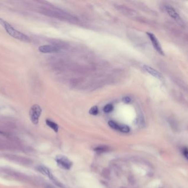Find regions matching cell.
Instances as JSON below:
<instances>
[{
	"label": "cell",
	"instance_id": "8fae6325",
	"mask_svg": "<svg viewBox=\"0 0 188 188\" xmlns=\"http://www.w3.org/2000/svg\"><path fill=\"white\" fill-rule=\"evenodd\" d=\"M46 123L48 126L51 128V129L55 131L56 133H57L59 131V126L56 123H55L54 122L50 120H48V119L46 120Z\"/></svg>",
	"mask_w": 188,
	"mask_h": 188
},
{
	"label": "cell",
	"instance_id": "e0dca14e",
	"mask_svg": "<svg viewBox=\"0 0 188 188\" xmlns=\"http://www.w3.org/2000/svg\"><path fill=\"white\" fill-rule=\"evenodd\" d=\"M0 133H2V132H1V131H0Z\"/></svg>",
	"mask_w": 188,
	"mask_h": 188
},
{
	"label": "cell",
	"instance_id": "30bf717a",
	"mask_svg": "<svg viewBox=\"0 0 188 188\" xmlns=\"http://www.w3.org/2000/svg\"><path fill=\"white\" fill-rule=\"evenodd\" d=\"M143 67H144V69L146 72H148L149 74L152 75L153 77L158 79H161L162 78V76L161 73L159 72L153 68V67L148 66V65H144Z\"/></svg>",
	"mask_w": 188,
	"mask_h": 188
},
{
	"label": "cell",
	"instance_id": "7a4b0ae2",
	"mask_svg": "<svg viewBox=\"0 0 188 188\" xmlns=\"http://www.w3.org/2000/svg\"><path fill=\"white\" fill-rule=\"evenodd\" d=\"M42 113V109L40 106L37 104H35L31 106L29 111V117L33 124L37 125L39 122L41 115Z\"/></svg>",
	"mask_w": 188,
	"mask_h": 188
},
{
	"label": "cell",
	"instance_id": "2e32d148",
	"mask_svg": "<svg viewBox=\"0 0 188 188\" xmlns=\"http://www.w3.org/2000/svg\"><path fill=\"white\" fill-rule=\"evenodd\" d=\"M182 152L185 157L188 160V149H184Z\"/></svg>",
	"mask_w": 188,
	"mask_h": 188
},
{
	"label": "cell",
	"instance_id": "9a60e30c",
	"mask_svg": "<svg viewBox=\"0 0 188 188\" xmlns=\"http://www.w3.org/2000/svg\"><path fill=\"white\" fill-rule=\"evenodd\" d=\"M122 101H123V102H124V103L128 104V103H130L132 99H131V98L129 97H123V98Z\"/></svg>",
	"mask_w": 188,
	"mask_h": 188
},
{
	"label": "cell",
	"instance_id": "6da1fadb",
	"mask_svg": "<svg viewBox=\"0 0 188 188\" xmlns=\"http://www.w3.org/2000/svg\"><path fill=\"white\" fill-rule=\"evenodd\" d=\"M0 24L4 28L5 31L9 35L16 39L23 42H28L30 40V38L27 35L17 31L8 22L6 21L5 20L1 18H0Z\"/></svg>",
	"mask_w": 188,
	"mask_h": 188
},
{
	"label": "cell",
	"instance_id": "52a82bcc",
	"mask_svg": "<svg viewBox=\"0 0 188 188\" xmlns=\"http://www.w3.org/2000/svg\"><path fill=\"white\" fill-rule=\"evenodd\" d=\"M108 124V125L110 126V128H112V129L119 131L124 133H128L130 131V128L127 125H119L117 122L112 120L109 121Z\"/></svg>",
	"mask_w": 188,
	"mask_h": 188
},
{
	"label": "cell",
	"instance_id": "4fadbf2b",
	"mask_svg": "<svg viewBox=\"0 0 188 188\" xmlns=\"http://www.w3.org/2000/svg\"><path fill=\"white\" fill-rule=\"evenodd\" d=\"M114 110V106L111 104H106L103 108V110L105 113H111V111H112V110Z\"/></svg>",
	"mask_w": 188,
	"mask_h": 188
},
{
	"label": "cell",
	"instance_id": "9c48e42d",
	"mask_svg": "<svg viewBox=\"0 0 188 188\" xmlns=\"http://www.w3.org/2000/svg\"><path fill=\"white\" fill-rule=\"evenodd\" d=\"M59 49L56 47L50 45H41L39 47V51L42 53H52V52H56L59 51Z\"/></svg>",
	"mask_w": 188,
	"mask_h": 188
},
{
	"label": "cell",
	"instance_id": "5bb4252c",
	"mask_svg": "<svg viewBox=\"0 0 188 188\" xmlns=\"http://www.w3.org/2000/svg\"><path fill=\"white\" fill-rule=\"evenodd\" d=\"M89 113L93 115H96L98 113V107L97 106H94L89 110Z\"/></svg>",
	"mask_w": 188,
	"mask_h": 188
},
{
	"label": "cell",
	"instance_id": "ba28073f",
	"mask_svg": "<svg viewBox=\"0 0 188 188\" xmlns=\"http://www.w3.org/2000/svg\"><path fill=\"white\" fill-rule=\"evenodd\" d=\"M164 8L168 14L169 16L172 17L173 20H176V22H178L180 20V16H179L178 12H176L175 8L173 7L172 6L169 4H166L164 6Z\"/></svg>",
	"mask_w": 188,
	"mask_h": 188
},
{
	"label": "cell",
	"instance_id": "8992f818",
	"mask_svg": "<svg viewBox=\"0 0 188 188\" xmlns=\"http://www.w3.org/2000/svg\"><path fill=\"white\" fill-rule=\"evenodd\" d=\"M147 34L151 40V43L153 44V47L155 48V49L156 50L159 54L161 55H164V52L163 51V50L161 47V44L160 42H158V39H157L155 35L153 34V33H147Z\"/></svg>",
	"mask_w": 188,
	"mask_h": 188
},
{
	"label": "cell",
	"instance_id": "277c9868",
	"mask_svg": "<svg viewBox=\"0 0 188 188\" xmlns=\"http://www.w3.org/2000/svg\"><path fill=\"white\" fill-rule=\"evenodd\" d=\"M55 160L59 167L63 169L69 170L73 165L72 162L66 156L61 154L57 155L56 157Z\"/></svg>",
	"mask_w": 188,
	"mask_h": 188
},
{
	"label": "cell",
	"instance_id": "7c38bea8",
	"mask_svg": "<svg viewBox=\"0 0 188 188\" xmlns=\"http://www.w3.org/2000/svg\"><path fill=\"white\" fill-rule=\"evenodd\" d=\"M110 149V148L106 146H100L96 147L94 149V151H96L97 153H102L108 152Z\"/></svg>",
	"mask_w": 188,
	"mask_h": 188
},
{
	"label": "cell",
	"instance_id": "5b68a950",
	"mask_svg": "<svg viewBox=\"0 0 188 188\" xmlns=\"http://www.w3.org/2000/svg\"><path fill=\"white\" fill-rule=\"evenodd\" d=\"M37 170L39 172L42 173L44 176H46L47 177H48L50 178V179H51L52 181H54L56 185H57L59 187H61V188H64L63 185L62 183H59L58 180H57L55 178L54 176H53V174H52L51 171L49 170V169L47 168V167L43 166V165H39L37 167Z\"/></svg>",
	"mask_w": 188,
	"mask_h": 188
},
{
	"label": "cell",
	"instance_id": "3957f363",
	"mask_svg": "<svg viewBox=\"0 0 188 188\" xmlns=\"http://www.w3.org/2000/svg\"><path fill=\"white\" fill-rule=\"evenodd\" d=\"M43 13L44 14L46 15L47 16L54 17L55 18L64 20H67V21H74L75 20L74 17L64 12L55 11L52 10H45Z\"/></svg>",
	"mask_w": 188,
	"mask_h": 188
}]
</instances>
